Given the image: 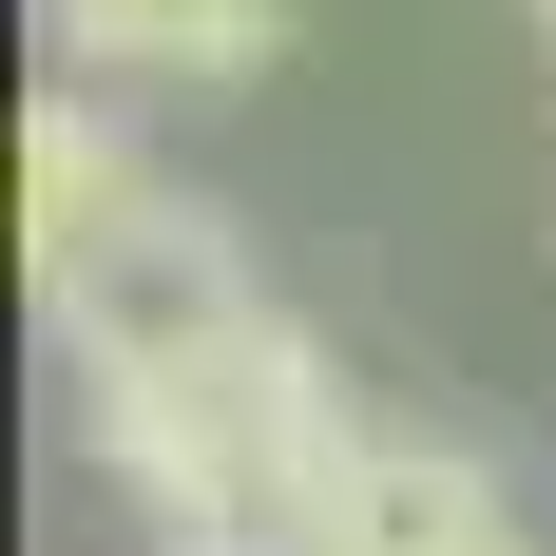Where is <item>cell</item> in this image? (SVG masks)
Wrapping results in <instances>:
<instances>
[{"label": "cell", "mask_w": 556, "mask_h": 556, "mask_svg": "<svg viewBox=\"0 0 556 556\" xmlns=\"http://www.w3.org/2000/svg\"><path fill=\"white\" fill-rule=\"evenodd\" d=\"M58 58H97V77H192V97H230V77H269L288 58V0H39Z\"/></svg>", "instance_id": "4"}, {"label": "cell", "mask_w": 556, "mask_h": 556, "mask_svg": "<svg viewBox=\"0 0 556 556\" xmlns=\"http://www.w3.org/2000/svg\"><path fill=\"white\" fill-rule=\"evenodd\" d=\"M97 480L154 518V556H307L345 500V460H365V403L307 327H230L212 365H173V384H97Z\"/></svg>", "instance_id": "1"}, {"label": "cell", "mask_w": 556, "mask_h": 556, "mask_svg": "<svg viewBox=\"0 0 556 556\" xmlns=\"http://www.w3.org/2000/svg\"><path fill=\"white\" fill-rule=\"evenodd\" d=\"M518 556H538V538H518Z\"/></svg>", "instance_id": "7"}, {"label": "cell", "mask_w": 556, "mask_h": 556, "mask_svg": "<svg viewBox=\"0 0 556 556\" xmlns=\"http://www.w3.org/2000/svg\"><path fill=\"white\" fill-rule=\"evenodd\" d=\"M307 556H518V500L442 422H365V460H345V500H327Z\"/></svg>", "instance_id": "3"}, {"label": "cell", "mask_w": 556, "mask_h": 556, "mask_svg": "<svg viewBox=\"0 0 556 556\" xmlns=\"http://www.w3.org/2000/svg\"><path fill=\"white\" fill-rule=\"evenodd\" d=\"M39 327H58V365H77V403H97V384H173V365H212L230 327H269V288H250V230L154 173V192L39 288Z\"/></svg>", "instance_id": "2"}, {"label": "cell", "mask_w": 556, "mask_h": 556, "mask_svg": "<svg viewBox=\"0 0 556 556\" xmlns=\"http://www.w3.org/2000/svg\"><path fill=\"white\" fill-rule=\"evenodd\" d=\"M538 20H556V0H538Z\"/></svg>", "instance_id": "6"}, {"label": "cell", "mask_w": 556, "mask_h": 556, "mask_svg": "<svg viewBox=\"0 0 556 556\" xmlns=\"http://www.w3.org/2000/svg\"><path fill=\"white\" fill-rule=\"evenodd\" d=\"M135 192H154V154L115 135V97H39V115H20V269H39V288L77 269Z\"/></svg>", "instance_id": "5"}]
</instances>
